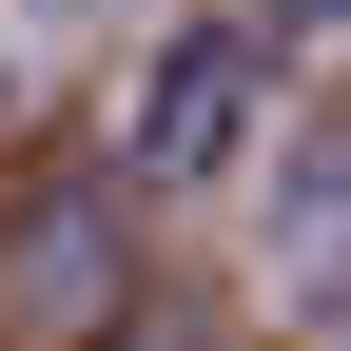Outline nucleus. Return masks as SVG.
Returning <instances> with one entry per match:
<instances>
[{"instance_id": "nucleus-2", "label": "nucleus", "mask_w": 351, "mask_h": 351, "mask_svg": "<svg viewBox=\"0 0 351 351\" xmlns=\"http://www.w3.org/2000/svg\"><path fill=\"white\" fill-rule=\"evenodd\" d=\"M254 117H274V39H254V20H195V39L137 78V195L234 176V156H254Z\"/></svg>"}, {"instance_id": "nucleus-3", "label": "nucleus", "mask_w": 351, "mask_h": 351, "mask_svg": "<svg viewBox=\"0 0 351 351\" xmlns=\"http://www.w3.org/2000/svg\"><path fill=\"white\" fill-rule=\"evenodd\" d=\"M274 274L351 313V117H313V137H293V176H274Z\"/></svg>"}, {"instance_id": "nucleus-4", "label": "nucleus", "mask_w": 351, "mask_h": 351, "mask_svg": "<svg viewBox=\"0 0 351 351\" xmlns=\"http://www.w3.org/2000/svg\"><path fill=\"white\" fill-rule=\"evenodd\" d=\"M274 39H351V0H274Z\"/></svg>"}, {"instance_id": "nucleus-1", "label": "nucleus", "mask_w": 351, "mask_h": 351, "mask_svg": "<svg viewBox=\"0 0 351 351\" xmlns=\"http://www.w3.org/2000/svg\"><path fill=\"white\" fill-rule=\"evenodd\" d=\"M117 332H137V195L117 176L0 195V351H117Z\"/></svg>"}, {"instance_id": "nucleus-5", "label": "nucleus", "mask_w": 351, "mask_h": 351, "mask_svg": "<svg viewBox=\"0 0 351 351\" xmlns=\"http://www.w3.org/2000/svg\"><path fill=\"white\" fill-rule=\"evenodd\" d=\"M20 20H98V0H20Z\"/></svg>"}]
</instances>
